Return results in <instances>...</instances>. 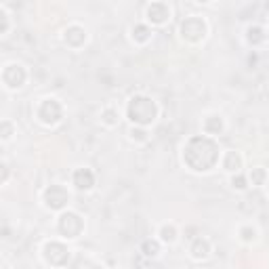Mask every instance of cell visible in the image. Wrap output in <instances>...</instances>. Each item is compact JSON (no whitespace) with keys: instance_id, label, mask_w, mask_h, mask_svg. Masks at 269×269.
Segmentation results:
<instances>
[{"instance_id":"obj_1","label":"cell","mask_w":269,"mask_h":269,"mask_svg":"<svg viewBox=\"0 0 269 269\" xmlns=\"http://www.w3.org/2000/svg\"><path fill=\"white\" fill-rule=\"evenodd\" d=\"M129 118L137 124H149L156 118V105L147 97H133L129 105Z\"/></svg>"},{"instance_id":"obj_6","label":"cell","mask_w":269,"mask_h":269,"mask_svg":"<svg viewBox=\"0 0 269 269\" xmlns=\"http://www.w3.org/2000/svg\"><path fill=\"white\" fill-rule=\"evenodd\" d=\"M93 183H95V179H93V173L88 169H80V171L74 173V185L78 189H91Z\"/></svg>"},{"instance_id":"obj_14","label":"cell","mask_w":269,"mask_h":269,"mask_svg":"<svg viewBox=\"0 0 269 269\" xmlns=\"http://www.w3.org/2000/svg\"><path fill=\"white\" fill-rule=\"evenodd\" d=\"M162 238L166 242H173L175 240V227H162Z\"/></svg>"},{"instance_id":"obj_11","label":"cell","mask_w":269,"mask_h":269,"mask_svg":"<svg viewBox=\"0 0 269 269\" xmlns=\"http://www.w3.org/2000/svg\"><path fill=\"white\" fill-rule=\"evenodd\" d=\"M219 131H221V120L217 116L208 118L206 120V133H219Z\"/></svg>"},{"instance_id":"obj_13","label":"cell","mask_w":269,"mask_h":269,"mask_svg":"<svg viewBox=\"0 0 269 269\" xmlns=\"http://www.w3.org/2000/svg\"><path fill=\"white\" fill-rule=\"evenodd\" d=\"M143 250H145V254H147V257H156V254H158V244H156V242H145V244H143Z\"/></svg>"},{"instance_id":"obj_15","label":"cell","mask_w":269,"mask_h":269,"mask_svg":"<svg viewBox=\"0 0 269 269\" xmlns=\"http://www.w3.org/2000/svg\"><path fill=\"white\" fill-rule=\"evenodd\" d=\"M250 177H252V181H254V183H257V185H261V183H263V179H265V173H263L261 169H257V171H254Z\"/></svg>"},{"instance_id":"obj_8","label":"cell","mask_w":269,"mask_h":269,"mask_svg":"<svg viewBox=\"0 0 269 269\" xmlns=\"http://www.w3.org/2000/svg\"><path fill=\"white\" fill-rule=\"evenodd\" d=\"M208 250H210V244H208V240H196L194 242V246H191V252H194V257L196 259H204L208 254Z\"/></svg>"},{"instance_id":"obj_10","label":"cell","mask_w":269,"mask_h":269,"mask_svg":"<svg viewBox=\"0 0 269 269\" xmlns=\"http://www.w3.org/2000/svg\"><path fill=\"white\" fill-rule=\"evenodd\" d=\"M248 40H250L252 44L263 42V40H265V34H263V30H261V28H250V30H248Z\"/></svg>"},{"instance_id":"obj_5","label":"cell","mask_w":269,"mask_h":269,"mask_svg":"<svg viewBox=\"0 0 269 269\" xmlns=\"http://www.w3.org/2000/svg\"><path fill=\"white\" fill-rule=\"evenodd\" d=\"M38 116L42 118V122L46 124H53L61 118V105L57 103L55 99H46L44 103L40 105V110H38Z\"/></svg>"},{"instance_id":"obj_7","label":"cell","mask_w":269,"mask_h":269,"mask_svg":"<svg viewBox=\"0 0 269 269\" xmlns=\"http://www.w3.org/2000/svg\"><path fill=\"white\" fill-rule=\"evenodd\" d=\"M169 15H171L169 7L162 5V3H156V5H151V7L147 9V17H149L153 23H162Z\"/></svg>"},{"instance_id":"obj_9","label":"cell","mask_w":269,"mask_h":269,"mask_svg":"<svg viewBox=\"0 0 269 269\" xmlns=\"http://www.w3.org/2000/svg\"><path fill=\"white\" fill-rule=\"evenodd\" d=\"M238 166H240L238 153L229 151V153H227V158H225V169H227V171H238Z\"/></svg>"},{"instance_id":"obj_17","label":"cell","mask_w":269,"mask_h":269,"mask_svg":"<svg viewBox=\"0 0 269 269\" xmlns=\"http://www.w3.org/2000/svg\"><path fill=\"white\" fill-rule=\"evenodd\" d=\"M242 234H244V240H250V238H254V229L250 232V229H242Z\"/></svg>"},{"instance_id":"obj_2","label":"cell","mask_w":269,"mask_h":269,"mask_svg":"<svg viewBox=\"0 0 269 269\" xmlns=\"http://www.w3.org/2000/svg\"><path fill=\"white\" fill-rule=\"evenodd\" d=\"M204 32H206V25L200 17H189L181 23V34L187 40H200L204 38Z\"/></svg>"},{"instance_id":"obj_12","label":"cell","mask_w":269,"mask_h":269,"mask_svg":"<svg viewBox=\"0 0 269 269\" xmlns=\"http://www.w3.org/2000/svg\"><path fill=\"white\" fill-rule=\"evenodd\" d=\"M135 32H137V40H141V42L149 38V30L145 28V25H137V28L133 30V34H135Z\"/></svg>"},{"instance_id":"obj_3","label":"cell","mask_w":269,"mask_h":269,"mask_svg":"<svg viewBox=\"0 0 269 269\" xmlns=\"http://www.w3.org/2000/svg\"><path fill=\"white\" fill-rule=\"evenodd\" d=\"M59 232L66 234L68 238H76V236L82 232V221H80V217L74 214V212L63 214L61 219H59Z\"/></svg>"},{"instance_id":"obj_16","label":"cell","mask_w":269,"mask_h":269,"mask_svg":"<svg viewBox=\"0 0 269 269\" xmlns=\"http://www.w3.org/2000/svg\"><path fill=\"white\" fill-rule=\"evenodd\" d=\"M232 183H234V187H238V189H246V179H244V177H234Z\"/></svg>"},{"instance_id":"obj_4","label":"cell","mask_w":269,"mask_h":269,"mask_svg":"<svg viewBox=\"0 0 269 269\" xmlns=\"http://www.w3.org/2000/svg\"><path fill=\"white\" fill-rule=\"evenodd\" d=\"M44 198H46V206H48V208H61L63 204H66V202L70 200L68 191L63 189L61 185H50V187L46 189Z\"/></svg>"}]
</instances>
